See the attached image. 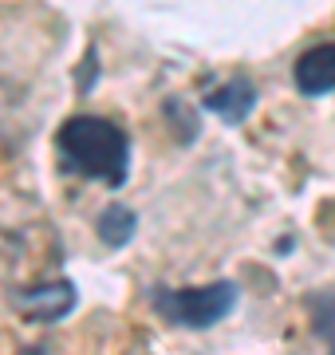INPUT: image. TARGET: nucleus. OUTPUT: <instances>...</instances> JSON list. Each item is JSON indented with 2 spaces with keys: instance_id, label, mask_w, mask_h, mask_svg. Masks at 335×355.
<instances>
[{
  "instance_id": "nucleus-3",
  "label": "nucleus",
  "mask_w": 335,
  "mask_h": 355,
  "mask_svg": "<svg viewBox=\"0 0 335 355\" xmlns=\"http://www.w3.org/2000/svg\"><path fill=\"white\" fill-rule=\"evenodd\" d=\"M12 308L24 312L36 324H55L75 308V284L71 280H52V284H36V288H12Z\"/></svg>"
},
{
  "instance_id": "nucleus-1",
  "label": "nucleus",
  "mask_w": 335,
  "mask_h": 355,
  "mask_svg": "<svg viewBox=\"0 0 335 355\" xmlns=\"http://www.w3.org/2000/svg\"><path fill=\"white\" fill-rule=\"evenodd\" d=\"M55 150L64 170L91 182H107L111 190H118L127 182V162H130V142L127 135L107 123L99 114H75L64 127L55 130Z\"/></svg>"
},
{
  "instance_id": "nucleus-4",
  "label": "nucleus",
  "mask_w": 335,
  "mask_h": 355,
  "mask_svg": "<svg viewBox=\"0 0 335 355\" xmlns=\"http://www.w3.org/2000/svg\"><path fill=\"white\" fill-rule=\"evenodd\" d=\"M296 87L304 95L335 91V44H316L296 60Z\"/></svg>"
},
{
  "instance_id": "nucleus-2",
  "label": "nucleus",
  "mask_w": 335,
  "mask_h": 355,
  "mask_svg": "<svg viewBox=\"0 0 335 355\" xmlns=\"http://www.w3.org/2000/svg\"><path fill=\"white\" fill-rule=\"evenodd\" d=\"M150 304L170 324H181V328H213L237 304V284L217 280V284H201V288H154L150 292Z\"/></svg>"
},
{
  "instance_id": "nucleus-6",
  "label": "nucleus",
  "mask_w": 335,
  "mask_h": 355,
  "mask_svg": "<svg viewBox=\"0 0 335 355\" xmlns=\"http://www.w3.org/2000/svg\"><path fill=\"white\" fill-rule=\"evenodd\" d=\"M95 229H99V241L111 245V249H123V245L134 237V229H138V217H134V209L123 202H111L99 214V221H95Z\"/></svg>"
},
{
  "instance_id": "nucleus-5",
  "label": "nucleus",
  "mask_w": 335,
  "mask_h": 355,
  "mask_svg": "<svg viewBox=\"0 0 335 355\" xmlns=\"http://www.w3.org/2000/svg\"><path fill=\"white\" fill-rule=\"evenodd\" d=\"M257 107V87L248 83V79H229V83H221L206 95V111H213L217 119L225 123H245L248 114Z\"/></svg>"
},
{
  "instance_id": "nucleus-7",
  "label": "nucleus",
  "mask_w": 335,
  "mask_h": 355,
  "mask_svg": "<svg viewBox=\"0 0 335 355\" xmlns=\"http://www.w3.org/2000/svg\"><path fill=\"white\" fill-rule=\"evenodd\" d=\"M308 308H311V328L332 343V355H335V292H316Z\"/></svg>"
}]
</instances>
